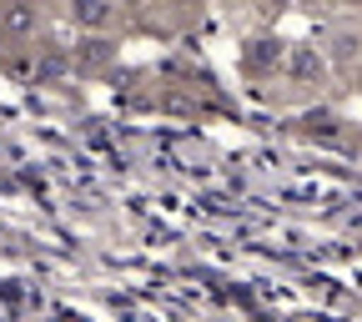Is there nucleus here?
<instances>
[{
    "instance_id": "1",
    "label": "nucleus",
    "mask_w": 362,
    "mask_h": 322,
    "mask_svg": "<svg viewBox=\"0 0 362 322\" xmlns=\"http://www.w3.org/2000/svg\"><path fill=\"white\" fill-rule=\"evenodd\" d=\"M247 61L262 66V71H272V66H282V61H287V45H282L277 35H257V40L247 45Z\"/></svg>"
},
{
    "instance_id": "4",
    "label": "nucleus",
    "mask_w": 362,
    "mask_h": 322,
    "mask_svg": "<svg viewBox=\"0 0 362 322\" xmlns=\"http://www.w3.org/2000/svg\"><path fill=\"white\" fill-rule=\"evenodd\" d=\"M76 61H81V66H101V61H106V45H86Z\"/></svg>"
},
{
    "instance_id": "2",
    "label": "nucleus",
    "mask_w": 362,
    "mask_h": 322,
    "mask_svg": "<svg viewBox=\"0 0 362 322\" xmlns=\"http://www.w3.org/2000/svg\"><path fill=\"white\" fill-rule=\"evenodd\" d=\"M111 0H71V21L76 25H86V30H101L106 21H111Z\"/></svg>"
},
{
    "instance_id": "3",
    "label": "nucleus",
    "mask_w": 362,
    "mask_h": 322,
    "mask_svg": "<svg viewBox=\"0 0 362 322\" xmlns=\"http://www.w3.org/2000/svg\"><path fill=\"white\" fill-rule=\"evenodd\" d=\"M287 71H292L297 81H312L317 71H322V61H317V51H312V45H297V51L287 56Z\"/></svg>"
}]
</instances>
